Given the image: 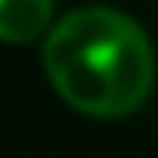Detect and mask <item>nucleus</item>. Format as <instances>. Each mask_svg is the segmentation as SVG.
<instances>
[{"mask_svg": "<svg viewBox=\"0 0 158 158\" xmlns=\"http://www.w3.org/2000/svg\"><path fill=\"white\" fill-rule=\"evenodd\" d=\"M43 72L58 97L94 118H126L155 90V47L115 7H79L47 32Z\"/></svg>", "mask_w": 158, "mask_h": 158, "instance_id": "1", "label": "nucleus"}, {"mask_svg": "<svg viewBox=\"0 0 158 158\" xmlns=\"http://www.w3.org/2000/svg\"><path fill=\"white\" fill-rule=\"evenodd\" d=\"M54 0H0V43H29L43 36Z\"/></svg>", "mask_w": 158, "mask_h": 158, "instance_id": "2", "label": "nucleus"}]
</instances>
